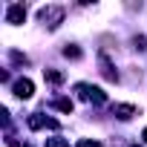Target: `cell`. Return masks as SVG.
I'll use <instances>...</instances> for the list:
<instances>
[{
    "label": "cell",
    "instance_id": "6da1fadb",
    "mask_svg": "<svg viewBox=\"0 0 147 147\" xmlns=\"http://www.w3.org/2000/svg\"><path fill=\"white\" fill-rule=\"evenodd\" d=\"M38 20L46 23L49 29H58V26L63 23V6H43V9L38 12Z\"/></svg>",
    "mask_w": 147,
    "mask_h": 147
},
{
    "label": "cell",
    "instance_id": "7a4b0ae2",
    "mask_svg": "<svg viewBox=\"0 0 147 147\" xmlns=\"http://www.w3.org/2000/svg\"><path fill=\"white\" fill-rule=\"evenodd\" d=\"M75 92H78V98H84L90 104H104L107 101V95L98 87H92V84H75Z\"/></svg>",
    "mask_w": 147,
    "mask_h": 147
},
{
    "label": "cell",
    "instance_id": "3957f363",
    "mask_svg": "<svg viewBox=\"0 0 147 147\" xmlns=\"http://www.w3.org/2000/svg\"><path fill=\"white\" fill-rule=\"evenodd\" d=\"M26 124H29V130H43V127H49V130H58V127H61L55 118H46V115H40V113H32V115L26 118Z\"/></svg>",
    "mask_w": 147,
    "mask_h": 147
},
{
    "label": "cell",
    "instance_id": "277c9868",
    "mask_svg": "<svg viewBox=\"0 0 147 147\" xmlns=\"http://www.w3.org/2000/svg\"><path fill=\"white\" fill-rule=\"evenodd\" d=\"M12 92H15L20 101H26V98H32V95H35V84H32L29 78H18V81L12 84Z\"/></svg>",
    "mask_w": 147,
    "mask_h": 147
},
{
    "label": "cell",
    "instance_id": "5b68a950",
    "mask_svg": "<svg viewBox=\"0 0 147 147\" xmlns=\"http://www.w3.org/2000/svg\"><path fill=\"white\" fill-rule=\"evenodd\" d=\"M6 20H9L12 26L23 23V20H26V6H23V3H12V6H9V12H6Z\"/></svg>",
    "mask_w": 147,
    "mask_h": 147
},
{
    "label": "cell",
    "instance_id": "8992f818",
    "mask_svg": "<svg viewBox=\"0 0 147 147\" xmlns=\"http://www.w3.org/2000/svg\"><path fill=\"white\" fill-rule=\"evenodd\" d=\"M113 115L121 118V121H130L133 115H138V107H133V104H115L113 107Z\"/></svg>",
    "mask_w": 147,
    "mask_h": 147
},
{
    "label": "cell",
    "instance_id": "52a82bcc",
    "mask_svg": "<svg viewBox=\"0 0 147 147\" xmlns=\"http://www.w3.org/2000/svg\"><path fill=\"white\" fill-rule=\"evenodd\" d=\"M98 66H101V75H104L107 81H113V84L118 81V72L113 69V63H110V58H107V55H98Z\"/></svg>",
    "mask_w": 147,
    "mask_h": 147
},
{
    "label": "cell",
    "instance_id": "ba28073f",
    "mask_svg": "<svg viewBox=\"0 0 147 147\" xmlns=\"http://www.w3.org/2000/svg\"><path fill=\"white\" fill-rule=\"evenodd\" d=\"M43 78H46L49 84H63V72H58V69H43Z\"/></svg>",
    "mask_w": 147,
    "mask_h": 147
},
{
    "label": "cell",
    "instance_id": "9c48e42d",
    "mask_svg": "<svg viewBox=\"0 0 147 147\" xmlns=\"http://www.w3.org/2000/svg\"><path fill=\"white\" fill-rule=\"evenodd\" d=\"M63 58H69V61H81V49H78L75 43H66V46H63Z\"/></svg>",
    "mask_w": 147,
    "mask_h": 147
},
{
    "label": "cell",
    "instance_id": "30bf717a",
    "mask_svg": "<svg viewBox=\"0 0 147 147\" xmlns=\"http://www.w3.org/2000/svg\"><path fill=\"white\" fill-rule=\"evenodd\" d=\"M52 107H55V110H61V113H72V101H69V98H55V101H52Z\"/></svg>",
    "mask_w": 147,
    "mask_h": 147
},
{
    "label": "cell",
    "instance_id": "8fae6325",
    "mask_svg": "<svg viewBox=\"0 0 147 147\" xmlns=\"http://www.w3.org/2000/svg\"><path fill=\"white\" fill-rule=\"evenodd\" d=\"M46 147H69L66 138H46Z\"/></svg>",
    "mask_w": 147,
    "mask_h": 147
},
{
    "label": "cell",
    "instance_id": "7c38bea8",
    "mask_svg": "<svg viewBox=\"0 0 147 147\" xmlns=\"http://www.w3.org/2000/svg\"><path fill=\"white\" fill-rule=\"evenodd\" d=\"M12 61H15V63H29V58L20 55V52H12Z\"/></svg>",
    "mask_w": 147,
    "mask_h": 147
},
{
    "label": "cell",
    "instance_id": "4fadbf2b",
    "mask_svg": "<svg viewBox=\"0 0 147 147\" xmlns=\"http://www.w3.org/2000/svg\"><path fill=\"white\" fill-rule=\"evenodd\" d=\"M136 49H147V38H136Z\"/></svg>",
    "mask_w": 147,
    "mask_h": 147
},
{
    "label": "cell",
    "instance_id": "5bb4252c",
    "mask_svg": "<svg viewBox=\"0 0 147 147\" xmlns=\"http://www.w3.org/2000/svg\"><path fill=\"white\" fill-rule=\"evenodd\" d=\"M6 144H9V147H23V144H20L15 136H9V138H6Z\"/></svg>",
    "mask_w": 147,
    "mask_h": 147
},
{
    "label": "cell",
    "instance_id": "9a60e30c",
    "mask_svg": "<svg viewBox=\"0 0 147 147\" xmlns=\"http://www.w3.org/2000/svg\"><path fill=\"white\" fill-rule=\"evenodd\" d=\"M78 147H101L98 141H78Z\"/></svg>",
    "mask_w": 147,
    "mask_h": 147
},
{
    "label": "cell",
    "instance_id": "2e32d148",
    "mask_svg": "<svg viewBox=\"0 0 147 147\" xmlns=\"http://www.w3.org/2000/svg\"><path fill=\"white\" fill-rule=\"evenodd\" d=\"M141 138H144V144H147V130H144V133H141Z\"/></svg>",
    "mask_w": 147,
    "mask_h": 147
}]
</instances>
